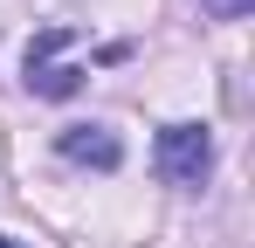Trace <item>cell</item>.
Instances as JSON below:
<instances>
[{"mask_svg":"<svg viewBox=\"0 0 255 248\" xmlns=\"http://www.w3.org/2000/svg\"><path fill=\"white\" fill-rule=\"evenodd\" d=\"M62 48H69V28H42V35L28 41V90L48 97V104H62V97L83 90V69H76Z\"/></svg>","mask_w":255,"mask_h":248,"instance_id":"obj_2","label":"cell"},{"mask_svg":"<svg viewBox=\"0 0 255 248\" xmlns=\"http://www.w3.org/2000/svg\"><path fill=\"white\" fill-rule=\"evenodd\" d=\"M200 7H207V14H214V21H242V14H249V7H255V0H200Z\"/></svg>","mask_w":255,"mask_h":248,"instance_id":"obj_4","label":"cell"},{"mask_svg":"<svg viewBox=\"0 0 255 248\" xmlns=\"http://www.w3.org/2000/svg\"><path fill=\"white\" fill-rule=\"evenodd\" d=\"M55 152L69 165H97V172H118V165H125V145H118L111 124H69V131L55 138Z\"/></svg>","mask_w":255,"mask_h":248,"instance_id":"obj_3","label":"cell"},{"mask_svg":"<svg viewBox=\"0 0 255 248\" xmlns=\"http://www.w3.org/2000/svg\"><path fill=\"white\" fill-rule=\"evenodd\" d=\"M152 159H159V172H166V186L200 193L207 172H214V131L207 124H166L159 145H152Z\"/></svg>","mask_w":255,"mask_h":248,"instance_id":"obj_1","label":"cell"},{"mask_svg":"<svg viewBox=\"0 0 255 248\" xmlns=\"http://www.w3.org/2000/svg\"><path fill=\"white\" fill-rule=\"evenodd\" d=\"M0 248H28V242H14V235H0Z\"/></svg>","mask_w":255,"mask_h":248,"instance_id":"obj_5","label":"cell"}]
</instances>
